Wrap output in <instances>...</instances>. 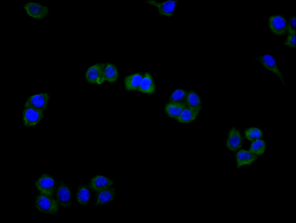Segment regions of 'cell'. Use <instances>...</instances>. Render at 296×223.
I'll list each match as a JSON object with an SVG mask.
<instances>
[{
    "label": "cell",
    "instance_id": "cell-1",
    "mask_svg": "<svg viewBox=\"0 0 296 223\" xmlns=\"http://www.w3.org/2000/svg\"><path fill=\"white\" fill-rule=\"evenodd\" d=\"M254 59L260 63L269 71L273 73L280 80L283 85L288 88L284 78L274 58L270 54H267L255 56Z\"/></svg>",
    "mask_w": 296,
    "mask_h": 223
},
{
    "label": "cell",
    "instance_id": "cell-2",
    "mask_svg": "<svg viewBox=\"0 0 296 223\" xmlns=\"http://www.w3.org/2000/svg\"><path fill=\"white\" fill-rule=\"evenodd\" d=\"M59 204L57 200L52 196L41 194L37 197L34 202L35 206L38 211L51 215L57 213Z\"/></svg>",
    "mask_w": 296,
    "mask_h": 223
},
{
    "label": "cell",
    "instance_id": "cell-3",
    "mask_svg": "<svg viewBox=\"0 0 296 223\" xmlns=\"http://www.w3.org/2000/svg\"><path fill=\"white\" fill-rule=\"evenodd\" d=\"M35 185L41 194L52 197L56 189L54 179L47 174H42L39 178Z\"/></svg>",
    "mask_w": 296,
    "mask_h": 223
},
{
    "label": "cell",
    "instance_id": "cell-4",
    "mask_svg": "<svg viewBox=\"0 0 296 223\" xmlns=\"http://www.w3.org/2000/svg\"><path fill=\"white\" fill-rule=\"evenodd\" d=\"M178 0H167L160 2L156 0H146L148 5L156 7L158 14L170 17L173 15L178 3Z\"/></svg>",
    "mask_w": 296,
    "mask_h": 223
},
{
    "label": "cell",
    "instance_id": "cell-5",
    "mask_svg": "<svg viewBox=\"0 0 296 223\" xmlns=\"http://www.w3.org/2000/svg\"><path fill=\"white\" fill-rule=\"evenodd\" d=\"M269 27L272 32L278 36H282L288 32V21L282 15L276 14L270 16Z\"/></svg>",
    "mask_w": 296,
    "mask_h": 223
},
{
    "label": "cell",
    "instance_id": "cell-6",
    "mask_svg": "<svg viewBox=\"0 0 296 223\" xmlns=\"http://www.w3.org/2000/svg\"><path fill=\"white\" fill-rule=\"evenodd\" d=\"M57 200L62 207H70L72 201V193L70 187L64 182L60 181L56 189Z\"/></svg>",
    "mask_w": 296,
    "mask_h": 223
},
{
    "label": "cell",
    "instance_id": "cell-7",
    "mask_svg": "<svg viewBox=\"0 0 296 223\" xmlns=\"http://www.w3.org/2000/svg\"><path fill=\"white\" fill-rule=\"evenodd\" d=\"M106 64L104 63L95 64L90 67L85 73L87 81L92 84H100L105 81L103 71Z\"/></svg>",
    "mask_w": 296,
    "mask_h": 223
},
{
    "label": "cell",
    "instance_id": "cell-8",
    "mask_svg": "<svg viewBox=\"0 0 296 223\" xmlns=\"http://www.w3.org/2000/svg\"><path fill=\"white\" fill-rule=\"evenodd\" d=\"M44 111L32 107L24 108L23 111V125L27 127H31L37 125L42 119Z\"/></svg>",
    "mask_w": 296,
    "mask_h": 223
},
{
    "label": "cell",
    "instance_id": "cell-9",
    "mask_svg": "<svg viewBox=\"0 0 296 223\" xmlns=\"http://www.w3.org/2000/svg\"><path fill=\"white\" fill-rule=\"evenodd\" d=\"M49 99V95L47 93L30 96L27 99L24 105V108L32 107L44 111L46 109Z\"/></svg>",
    "mask_w": 296,
    "mask_h": 223
},
{
    "label": "cell",
    "instance_id": "cell-10",
    "mask_svg": "<svg viewBox=\"0 0 296 223\" xmlns=\"http://www.w3.org/2000/svg\"><path fill=\"white\" fill-rule=\"evenodd\" d=\"M243 141V137L239 130L234 127L231 128L228 132L226 143L227 148L235 151L242 146Z\"/></svg>",
    "mask_w": 296,
    "mask_h": 223
},
{
    "label": "cell",
    "instance_id": "cell-11",
    "mask_svg": "<svg viewBox=\"0 0 296 223\" xmlns=\"http://www.w3.org/2000/svg\"><path fill=\"white\" fill-rule=\"evenodd\" d=\"M23 7L27 14L36 19H41L46 17L48 12L47 7L36 2H28Z\"/></svg>",
    "mask_w": 296,
    "mask_h": 223
},
{
    "label": "cell",
    "instance_id": "cell-12",
    "mask_svg": "<svg viewBox=\"0 0 296 223\" xmlns=\"http://www.w3.org/2000/svg\"><path fill=\"white\" fill-rule=\"evenodd\" d=\"M114 183L110 178L102 175H97L93 177L89 183V187L98 192L110 187Z\"/></svg>",
    "mask_w": 296,
    "mask_h": 223
},
{
    "label": "cell",
    "instance_id": "cell-13",
    "mask_svg": "<svg viewBox=\"0 0 296 223\" xmlns=\"http://www.w3.org/2000/svg\"><path fill=\"white\" fill-rule=\"evenodd\" d=\"M201 108L198 107L187 106L184 109L181 114L175 119L181 123H188L195 120L197 118Z\"/></svg>",
    "mask_w": 296,
    "mask_h": 223
},
{
    "label": "cell",
    "instance_id": "cell-14",
    "mask_svg": "<svg viewBox=\"0 0 296 223\" xmlns=\"http://www.w3.org/2000/svg\"><path fill=\"white\" fill-rule=\"evenodd\" d=\"M237 168L245 165H250L257 159L256 155L249 150L241 149L236 154Z\"/></svg>",
    "mask_w": 296,
    "mask_h": 223
},
{
    "label": "cell",
    "instance_id": "cell-15",
    "mask_svg": "<svg viewBox=\"0 0 296 223\" xmlns=\"http://www.w3.org/2000/svg\"><path fill=\"white\" fill-rule=\"evenodd\" d=\"M156 90V85L152 76L149 73H145L137 91L143 93L152 95L155 93Z\"/></svg>",
    "mask_w": 296,
    "mask_h": 223
},
{
    "label": "cell",
    "instance_id": "cell-16",
    "mask_svg": "<svg viewBox=\"0 0 296 223\" xmlns=\"http://www.w3.org/2000/svg\"><path fill=\"white\" fill-rule=\"evenodd\" d=\"M143 76L141 73H137L129 75L124 79L125 89L128 91L137 90Z\"/></svg>",
    "mask_w": 296,
    "mask_h": 223
},
{
    "label": "cell",
    "instance_id": "cell-17",
    "mask_svg": "<svg viewBox=\"0 0 296 223\" xmlns=\"http://www.w3.org/2000/svg\"><path fill=\"white\" fill-rule=\"evenodd\" d=\"M115 192V189L111 187L98 192L97 196L96 204L103 205L111 202L114 199Z\"/></svg>",
    "mask_w": 296,
    "mask_h": 223
},
{
    "label": "cell",
    "instance_id": "cell-18",
    "mask_svg": "<svg viewBox=\"0 0 296 223\" xmlns=\"http://www.w3.org/2000/svg\"><path fill=\"white\" fill-rule=\"evenodd\" d=\"M186 107L184 102H170L166 104L164 108L169 117L175 119L181 114Z\"/></svg>",
    "mask_w": 296,
    "mask_h": 223
},
{
    "label": "cell",
    "instance_id": "cell-19",
    "mask_svg": "<svg viewBox=\"0 0 296 223\" xmlns=\"http://www.w3.org/2000/svg\"><path fill=\"white\" fill-rule=\"evenodd\" d=\"M104 80L110 83L116 82L118 79L119 75L116 66L114 64L107 63L103 71Z\"/></svg>",
    "mask_w": 296,
    "mask_h": 223
},
{
    "label": "cell",
    "instance_id": "cell-20",
    "mask_svg": "<svg viewBox=\"0 0 296 223\" xmlns=\"http://www.w3.org/2000/svg\"><path fill=\"white\" fill-rule=\"evenodd\" d=\"M76 197L77 201L80 204H88L90 199V193L88 187L84 185L79 186L77 190Z\"/></svg>",
    "mask_w": 296,
    "mask_h": 223
},
{
    "label": "cell",
    "instance_id": "cell-21",
    "mask_svg": "<svg viewBox=\"0 0 296 223\" xmlns=\"http://www.w3.org/2000/svg\"><path fill=\"white\" fill-rule=\"evenodd\" d=\"M266 144L264 141L260 139L253 141L251 143L249 151L257 155H261L264 153Z\"/></svg>",
    "mask_w": 296,
    "mask_h": 223
},
{
    "label": "cell",
    "instance_id": "cell-22",
    "mask_svg": "<svg viewBox=\"0 0 296 223\" xmlns=\"http://www.w3.org/2000/svg\"><path fill=\"white\" fill-rule=\"evenodd\" d=\"M185 103L187 106H201V102L200 97L194 91H187Z\"/></svg>",
    "mask_w": 296,
    "mask_h": 223
},
{
    "label": "cell",
    "instance_id": "cell-23",
    "mask_svg": "<svg viewBox=\"0 0 296 223\" xmlns=\"http://www.w3.org/2000/svg\"><path fill=\"white\" fill-rule=\"evenodd\" d=\"M245 137L248 140L253 141L261 139L263 135L262 130L259 128L252 127L246 129L245 132Z\"/></svg>",
    "mask_w": 296,
    "mask_h": 223
},
{
    "label": "cell",
    "instance_id": "cell-24",
    "mask_svg": "<svg viewBox=\"0 0 296 223\" xmlns=\"http://www.w3.org/2000/svg\"><path fill=\"white\" fill-rule=\"evenodd\" d=\"M187 93V91L182 89L175 90L169 97L170 102L185 103Z\"/></svg>",
    "mask_w": 296,
    "mask_h": 223
},
{
    "label": "cell",
    "instance_id": "cell-25",
    "mask_svg": "<svg viewBox=\"0 0 296 223\" xmlns=\"http://www.w3.org/2000/svg\"><path fill=\"white\" fill-rule=\"evenodd\" d=\"M288 32L289 34H295V16L291 17L288 22Z\"/></svg>",
    "mask_w": 296,
    "mask_h": 223
},
{
    "label": "cell",
    "instance_id": "cell-26",
    "mask_svg": "<svg viewBox=\"0 0 296 223\" xmlns=\"http://www.w3.org/2000/svg\"><path fill=\"white\" fill-rule=\"evenodd\" d=\"M284 44L291 47L295 48V34H289Z\"/></svg>",
    "mask_w": 296,
    "mask_h": 223
}]
</instances>
